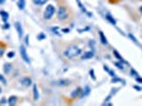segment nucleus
<instances>
[{"instance_id":"nucleus-1","label":"nucleus","mask_w":142,"mask_h":106,"mask_svg":"<svg viewBox=\"0 0 142 106\" xmlns=\"http://www.w3.org/2000/svg\"><path fill=\"white\" fill-rule=\"evenodd\" d=\"M82 53V49H80L77 46H70L64 51V55L67 58H75L76 56H79Z\"/></svg>"},{"instance_id":"nucleus-2","label":"nucleus","mask_w":142,"mask_h":106,"mask_svg":"<svg viewBox=\"0 0 142 106\" xmlns=\"http://www.w3.org/2000/svg\"><path fill=\"white\" fill-rule=\"evenodd\" d=\"M54 13H55V6L52 4H48L46 6L45 11H43V18L45 19H51L53 17Z\"/></svg>"},{"instance_id":"nucleus-3","label":"nucleus","mask_w":142,"mask_h":106,"mask_svg":"<svg viewBox=\"0 0 142 106\" xmlns=\"http://www.w3.org/2000/svg\"><path fill=\"white\" fill-rule=\"evenodd\" d=\"M68 16H69V13H68V10L66 6H59L58 9V14H57V17H58L59 20H65L67 19Z\"/></svg>"},{"instance_id":"nucleus-4","label":"nucleus","mask_w":142,"mask_h":106,"mask_svg":"<svg viewBox=\"0 0 142 106\" xmlns=\"http://www.w3.org/2000/svg\"><path fill=\"white\" fill-rule=\"evenodd\" d=\"M19 51H20V56L22 57V60H24V62L27 63V64H30V58H29V55H28V53H27V49H26V47L22 45V46H20V49H19Z\"/></svg>"},{"instance_id":"nucleus-5","label":"nucleus","mask_w":142,"mask_h":106,"mask_svg":"<svg viewBox=\"0 0 142 106\" xmlns=\"http://www.w3.org/2000/svg\"><path fill=\"white\" fill-rule=\"evenodd\" d=\"M19 83L24 87H29L32 85V80L29 78V76H24V78H21L19 80Z\"/></svg>"},{"instance_id":"nucleus-6","label":"nucleus","mask_w":142,"mask_h":106,"mask_svg":"<svg viewBox=\"0 0 142 106\" xmlns=\"http://www.w3.org/2000/svg\"><path fill=\"white\" fill-rule=\"evenodd\" d=\"M15 28H16V31H17V34H18V37L19 39L22 37L24 35V31H22V27H21V23L19 21H16L15 22Z\"/></svg>"},{"instance_id":"nucleus-7","label":"nucleus","mask_w":142,"mask_h":106,"mask_svg":"<svg viewBox=\"0 0 142 106\" xmlns=\"http://www.w3.org/2000/svg\"><path fill=\"white\" fill-rule=\"evenodd\" d=\"M53 84L58 85V86H67V85L70 84V81H69V80H59V81H56V82H54Z\"/></svg>"},{"instance_id":"nucleus-8","label":"nucleus","mask_w":142,"mask_h":106,"mask_svg":"<svg viewBox=\"0 0 142 106\" xmlns=\"http://www.w3.org/2000/svg\"><path fill=\"white\" fill-rule=\"evenodd\" d=\"M93 55H95V53L92 51H88V52H85L82 55V60H89V58L93 57Z\"/></svg>"},{"instance_id":"nucleus-9","label":"nucleus","mask_w":142,"mask_h":106,"mask_svg":"<svg viewBox=\"0 0 142 106\" xmlns=\"http://www.w3.org/2000/svg\"><path fill=\"white\" fill-rule=\"evenodd\" d=\"M0 16H1L2 20H3L4 22H8V19H9V14H8V12H5V11L1 10V11H0Z\"/></svg>"},{"instance_id":"nucleus-10","label":"nucleus","mask_w":142,"mask_h":106,"mask_svg":"<svg viewBox=\"0 0 142 106\" xmlns=\"http://www.w3.org/2000/svg\"><path fill=\"white\" fill-rule=\"evenodd\" d=\"M99 35H100V38H101V42H102L103 45H107V44H108L106 36L104 35V33H103L102 31H100V32H99Z\"/></svg>"},{"instance_id":"nucleus-11","label":"nucleus","mask_w":142,"mask_h":106,"mask_svg":"<svg viewBox=\"0 0 142 106\" xmlns=\"http://www.w3.org/2000/svg\"><path fill=\"white\" fill-rule=\"evenodd\" d=\"M76 2H77V5H79V8H81V10L83 11L84 13H86V14L88 15L89 17H91V16H92V15H91V13H89V12H87V11H86V9L84 8V5H83V4H82V2L80 1V0H76Z\"/></svg>"},{"instance_id":"nucleus-12","label":"nucleus","mask_w":142,"mask_h":106,"mask_svg":"<svg viewBox=\"0 0 142 106\" xmlns=\"http://www.w3.org/2000/svg\"><path fill=\"white\" fill-rule=\"evenodd\" d=\"M33 97H34V100L37 101L38 98H39V94H38V89H37V86L34 85L33 86Z\"/></svg>"},{"instance_id":"nucleus-13","label":"nucleus","mask_w":142,"mask_h":106,"mask_svg":"<svg viewBox=\"0 0 142 106\" xmlns=\"http://www.w3.org/2000/svg\"><path fill=\"white\" fill-rule=\"evenodd\" d=\"M11 69H12V65L9 64V63H6V64L3 66V71H4V73H5V74H9V73H10Z\"/></svg>"},{"instance_id":"nucleus-14","label":"nucleus","mask_w":142,"mask_h":106,"mask_svg":"<svg viewBox=\"0 0 142 106\" xmlns=\"http://www.w3.org/2000/svg\"><path fill=\"white\" fill-rule=\"evenodd\" d=\"M17 6L19 10H24L26 6V0H18L17 1Z\"/></svg>"},{"instance_id":"nucleus-15","label":"nucleus","mask_w":142,"mask_h":106,"mask_svg":"<svg viewBox=\"0 0 142 106\" xmlns=\"http://www.w3.org/2000/svg\"><path fill=\"white\" fill-rule=\"evenodd\" d=\"M81 92H82V89H81V88H76L75 90H73V92L71 93V98H72V99L76 98V97L79 96V94L81 93Z\"/></svg>"},{"instance_id":"nucleus-16","label":"nucleus","mask_w":142,"mask_h":106,"mask_svg":"<svg viewBox=\"0 0 142 106\" xmlns=\"http://www.w3.org/2000/svg\"><path fill=\"white\" fill-rule=\"evenodd\" d=\"M16 101H17V97H15V96H11L8 102H9V104H10V105H14L15 103H16Z\"/></svg>"},{"instance_id":"nucleus-17","label":"nucleus","mask_w":142,"mask_h":106,"mask_svg":"<svg viewBox=\"0 0 142 106\" xmlns=\"http://www.w3.org/2000/svg\"><path fill=\"white\" fill-rule=\"evenodd\" d=\"M33 2L36 4V5H43L48 2V0H33Z\"/></svg>"},{"instance_id":"nucleus-18","label":"nucleus","mask_w":142,"mask_h":106,"mask_svg":"<svg viewBox=\"0 0 142 106\" xmlns=\"http://www.w3.org/2000/svg\"><path fill=\"white\" fill-rule=\"evenodd\" d=\"M106 19L108 20L109 22H110L111 24H116V19H114V18L111 16V15H109V14H107L106 15Z\"/></svg>"},{"instance_id":"nucleus-19","label":"nucleus","mask_w":142,"mask_h":106,"mask_svg":"<svg viewBox=\"0 0 142 106\" xmlns=\"http://www.w3.org/2000/svg\"><path fill=\"white\" fill-rule=\"evenodd\" d=\"M114 55H116V57H117V58H118V60H120V62H123V63H125V60H124V58H123V57H122V56H121V55H120V54H119V52H118V51H116V50H114Z\"/></svg>"},{"instance_id":"nucleus-20","label":"nucleus","mask_w":142,"mask_h":106,"mask_svg":"<svg viewBox=\"0 0 142 106\" xmlns=\"http://www.w3.org/2000/svg\"><path fill=\"white\" fill-rule=\"evenodd\" d=\"M114 65H116V66L118 67L119 69H121V70H123V69H124V66H123V62H116V63H114Z\"/></svg>"},{"instance_id":"nucleus-21","label":"nucleus","mask_w":142,"mask_h":106,"mask_svg":"<svg viewBox=\"0 0 142 106\" xmlns=\"http://www.w3.org/2000/svg\"><path fill=\"white\" fill-rule=\"evenodd\" d=\"M45 38H46V34H43V33H40V34L37 35V39H38V40L45 39Z\"/></svg>"},{"instance_id":"nucleus-22","label":"nucleus","mask_w":142,"mask_h":106,"mask_svg":"<svg viewBox=\"0 0 142 106\" xmlns=\"http://www.w3.org/2000/svg\"><path fill=\"white\" fill-rule=\"evenodd\" d=\"M3 54H4V46H2V45L0 44V57H1Z\"/></svg>"},{"instance_id":"nucleus-23","label":"nucleus","mask_w":142,"mask_h":106,"mask_svg":"<svg viewBox=\"0 0 142 106\" xmlns=\"http://www.w3.org/2000/svg\"><path fill=\"white\" fill-rule=\"evenodd\" d=\"M0 81H1V82L3 83L4 85H6V80H5V78H4L2 74H0Z\"/></svg>"},{"instance_id":"nucleus-24","label":"nucleus","mask_w":142,"mask_h":106,"mask_svg":"<svg viewBox=\"0 0 142 106\" xmlns=\"http://www.w3.org/2000/svg\"><path fill=\"white\" fill-rule=\"evenodd\" d=\"M14 56H15V52H14V51H11V52L8 53V57L9 58H13Z\"/></svg>"},{"instance_id":"nucleus-25","label":"nucleus","mask_w":142,"mask_h":106,"mask_svg":"<svg viewBox=\"0 0 142 106\" xmlns=\"http://www.w3.org/2000/svg\"><path fill=\"white\" fill-rule=\"evenodd\" d=\"M116 82H122V83H125V81L121 80V78H113V83H116Z\"/></svg>"},{"instance_id":"nucleus-26","label":"nucleus","mask_w":142,"mask_h":106,"mask_svg":"<svg viewBox=\"0 0 142 106\" xmlns=\"http://www.w3.org/2000/svg\"><path fill=\"white\" fill-rule=\"evenodd\" d=\"M130 73H132V75L135 76V78H137V76H138V73H137V72L135 71L134 69H130Z\"/></svg>"},{"instance_id":"nucleus-27","label":"nucleus","mask_w":142,"mask_h":106,"mask_svg":"<svg viewBox=\"0 0 142 106\" xmlns=\"http://www.w3.org/2000/svg\"><path fill=\"white\" fill-rule=\"evenodd\" d=\"M89 91H90V88H89L88 86H86L85 88V92L83 93V96H86V94H89Z\"/></svg>"},{"instance_id":"nucleus-28","label":"nucleus","mask_w":142,"mask_h":106,"mask_svg":"<svg viewBox=\"0 0 142 106\" xmlns=\"http://www.w3.org/2000/svg\"><path fill=\"white\" fill-rule=\"evenodd\" d=\"M90 76H91V78H92V80H95V71H93L92 69H91V70H90Z\"/></svg>"},{"instance_id":"nucleus-29","label":"nucleus","mask_w":142,"mask_h":106,"mask_svg":"<svg viewBox=\"0 0 142 106\" xmlns=\"http://www.w3.org/2000/svg\"><path fill=\"white\" fill-rule=\"evenodd\" d=\"M128 36H129V37H130V38H132V39H133V40H134V41H135V42H137V39H136V38H135V37H134V36H133V34H129V35H128Z\"/></svg>"},{"instance_id":"nucleus-30","label":"nucleus","mask_w":142,"mask_h":106,"mask_svg":"<svg viewBox=\"0 0 142 106\" xmlns=\"http://www.w3.org/2000/svg\"><path fill=\"white\" fill-rule=\"evenodd\" d=\"M26 45H27V46L29 45V35L26 36Z\"/></svg>"},{"instance_id":"nucleus-31","label":"nucleus","mask_w":142,"mask_h":106,"mask_svg":"<svg viewBox=\"0 0 142 106\" xmlns=\"http://www.w3.org/2000/svg\"><path fill=\"white\" fill-rule=\"evenodd\" d=\"M136 80H137V82H140V83H142V78H139V75L136 78Z\"/></svg>"},{"instance_id":"nucleus-32","label":"nucleus","mask_w":142,"mask_h":106,"mask_svg":"<svg viewBox=\"0 0 142 106\" xmlns=\"http://www.w3.org/2000/svg\"><path fill=\"white\" fill-rule=\"evenodd\" d=\"M62 31H63L64 33H68V32H69L70 30H69V29H63V30H62Z\"/></svg>"},{"instance_id":"nucleus-33","label":"nucleus","mask_w":142,"mask_h":106,"mask_svg":"<svg viewBox=\"0 0 142 106\" xmlns=\"http://www.w3.org/2000/svg\"><path fill=\"white\" fill-rule=\"evenodd\" d=\"M108 72H109V74H110L111 76H116V74H114V72H113V71H110V70H109Z\"/></svg>"},{"instance_id":"nucleus-34","label":"nucleus","mask_w":142,"mask_h":106,"mask_svg":"<svg viewBox=\"0 0 142 106\" xmlns=\"http://www.w3.org/2000/svg\"><path fill=\"white\" fill-rule=\"evenodd\" d=\"M103 68H104V70H106L107 72L109 71V69H108V67H107V66H104V67H103Z\"/></svg>"},{"instance_id":"nucleus-35","label":"nucleus","mask_w":142,"mask_h":106,"mask_svg":"<svg viewBox=\"0 0 142 106\" xmlns=\"http://www.w3.org/2000/svg\"><path fill=\"white\" fill-rule=\"evenodd\" d=\"M135 89H137V90H139V91H141V88H140V87H138V86H135Z\"/></svg>"},{"instance_id":"nucleus-36","label":"nucleus","mask_w":142,"mask_h":106,"mask_svg":"<svg viewBox=\"0 0 142 106\" xmlns=\"http://www.w3.org/2000/svg\"><path fill=\"white\" fill-rule=\"evenodd\" d=\"M5 2V0H0V4H3Z\"/></svg>"},{"instance_id":"nucleus-37","label":"nucleus","mask_w":142,"mask_h":106,"mask_svg":"<svg viewBox=\"0 0 142 106\" xmlns=\"http://www.w3.org/2000/svg\"><path fill=\"white\" fill-rule=\"evenodd\" d=\"M139 11H140V14L142 15V5L140 6V8H139Z\"/></svg>"},{"instance_id":"nucleus-38","label":"nucleus","mask_w":142,"mask_h":106,"mask_svg":"<svg viewBox=\"0 0 142 106\" xmlns=\"http://www.w3.org/2000/svg\"><path fill=\"white\" fill-rule=\"evenodd\" d=\"M0 93H1V87H0Z\"/></svg>"}]
</instances>
